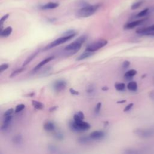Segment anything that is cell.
<instances>
[{
	"instance_id": "d4e9b609",
	"label": "cell",
	"mask_w": 154,
	"mask_h": 154,
	"mask_svg": "<svg viewBox=\"0 0 154 154\" xmlns=\"http://www.w3.org/2000/svg\"><path fill=\"white\" fill-rule=\"evenodd\" d=\"M24 70V69L23 68H20V69H16L10 75V77H13L17 75H18L19 73H21L22 71Z\"/></svg>"
},
{
	"instance_id": "603a6c76",
	"label": "cell",
	"mask_w": 154,
	"mask_h": 154,
	"mask_svg": "<svg viewBox=\"0 0 154 154\" xmlns=\"http://www.w3.org/2000/svg\"><path fill=\"white\" fill-rule=\"evenodd\" d=\"M25 105L24 104H19L16 106V108H15V110H14V112L17 113V112H20L21 111H22L24 108H25Z\"/></svg>"
},
{
	"instance_id": "ffe728a7",
	"label": "cell",
	"mask_w": 154,
	"mask_h": 154,
	"mask_svg": "<svg viewBox=\"0 0 154 154\" xmlns=\"http://www.w3.org/2000/svg\"><path fill=\"white\" fill-rule=\"evenodd\" d=\"M125 84L122 82H119L115 84V88L118 91H123L125 89Z\"/></svg>"
},
{
	"instance_id": "1f68e13d",
	"label": "cell",
	"mask_w": 154,
	"mask_h": 154,
	"mask_svg": "<svg viewBox=\"0 0 154 154\" xmlns=\"http://www.w3.org/2000/svg\"><path fill=\"white\" fill-rule=\"evenodd\" d=\"M78 114V116L81 117V119H84V114L82 112H78V113H77Z\"/></svg>"
},
{
	"instance_id": "83f0119b",
	"label": "cell",
	"mask_w": 154,
	"mask_h": 154,
	"mask_svg": "<svg viewBox=\"0 0 154 154\" xmlns=\"http://www.w3.org/2000/svg\"><path fill=\"white\" fill-rule=\"evenodd\" d=\"M13 112V108H10L9 109H8L7 111H6L4 113V117L6 116H11V114Z\"/></svg>"
},
{
	"instance_id": "8fae6325",
	"label": "cell",
	"mask_w": 154,
	"mask_h": 154,
	"mask_svg": "<svg viewBox=\"0 0 154 154\" xmlns=\"http://www.w3.org/2000/svg\"><path fill=\"white\" fill-rule=\"evenodd\" d=\"M54 58V57L51 56V57H48V58H46V59L42 60L39 64H38L34 67V69H33V71H37V70H38L39 69H40L42 67H43L45 64H46V63H49V61H51V60H52Z\"/></svg>"
},
{
	"instance_id": "836d02e7",
	"label": "cell",
	"mask_w": 154,
	"mask_h": 154,
	"mask_svg": "<svg viewBox=\"0 0 154 154\" xmlns=\"http://www.w3.org/2000/svg\"><path fill=\"white\" fill-rule=\"evenodd\" d=\"M126 100H121V101H119V102H117V103H124L125 102Z\"/></svg>"
},
{
	"instance_id": "e575fe53",
	"label": "cell",
	"mask_w": 154,
	"mask_h": 154,
	"mask_svg": "<svg viewBox=\"0 0 154 154\" xmlns=\"http://www.w3.org/2000/svg\"><path fill=\"white\" fill-rule=\"evenodd\" d=\"M102 90H108V88L106 87V88H102Z\"/></svg>"
},
{
	"instance_id": "d6986e66",
	"label": "cell",
	"mask_w": 154,
	"mask_h": 154,
	"mask_svg": "<svg viewBox=\"0 0 154 154\" xmlns=\"http://www.w3.org/2000/svg\"><path fill=\"white\" fill-rule=\"evenodd\" d=\"M32 104L33 106L35 108L37 109H42L43 108V105L41 102H40L38 101L32 100Z\"/></svg>"
},
{
	"instance_id": "3957f363",
	"label": "cell",
	"mask_w": 154,
	"mask_h": 154,
	"mask_svg": "<svg viewBox=\"0 0 154 154\" xmlns=\"http://www.w3.org/2000/svg\"><path fill=\"white\" fill-rule=\"evenodd\" d=\"M107 43H108V41L106 40H103V39L99 40L88 45V46L86 48L85 51L90 52H94L103 48Z\"/></svg>"
},
{
	"instance_id": "f546056e",
	"label": "cell",
	"mask_w": 154,
	"mask_h": 154,
	"mask_svg": "<svg viewBox=\"0 0 154 154\" xmlns=\"http://www.w3.org/2000/svg\"><path fill=\"white\" fill-rule=\"evenodd\" d=\"M130 65V62L129 61H125L123 63V67L124 69L128 68Z\"/></svg>"
},
{
	"instance_id": "e0dca14e",
	"label": "cell",
	"mask_w": 154,
	"mask_h": 154,
	"mask_svg": "<svg viewBox=\"0 0 154 154\" xmlns=\"http://www.w3.org/2000/svg\"><path fill=\"white\" fill-rule=\"evenodd\" d=\"M91 55H92L91 52H88V51H86V52H84L83 54H81L78 57H77V58H76V60L77 61L83 60H84V59H86V58H87L90 57V56H91Z\"/></svg>"
},
{
	"instance_id": "52a82bcc",
	"label": "cell",
	"mask_w": 154,
	"mask_h": 154,
	"mask_svg": "<svg viewBox=\"0 0 154 154\" xmlns=\"http://www.w3.org/2000/svg\"><path fill=\"white\" fill-rule=\"evenodd\" d=\"M66 82L64 80H57L53 84V88L56 91H60L66 88Z\"/></svg>"
},
{
	"instance_id": "44dd1931",
	"label": "cell",
	"mask_w": 154,
	"mask_h": 154,
	"mask_svg": "<svg viewBox=\"0 0 154 154\" xmlns=\"http://www.w3.org/2000/svg\"><path fill=\"white\" fill-rule=\"evenodd\" d=\"M148 11H149V8H145V9L141 10V11H140V12L137 14L136 17H144V16H145L147 14Z\"/></svg>"
},
{
	"instance_id": "277c9868",
	"label": "cell",
	"mask_w": 154,
	"mask_h": 154,
	"mask_svg": "<svg viewBox=\"0 0 154 154\" xmlns=\"http://www.w3.org/2000/svg\"><path fill=\"white\" fill-rule=\"evenodd\" d=\"M76 34L69 35H64L63 37H61L60 38H58L57 39L54 40L52 42H51L47 47L46 49H50L54 47H55L57 46H58L62 43H66V42L71 40L72 38L75 37Z\"/></svg>"
},
{
	"instance_id": "9c48e42d",
	"label": "cell",
	"mask_w": 154,
	"mask_h": 154,
	"mask_svg": "<svg viewBox=\"0 0 154 154\" xmlns=\"http://www.w3.org/2000/svg\"><path fill=\"white\" fill-rule=\"evenodd\" d=\"M154 32V25L145 27V28H139L136 31V33L139 34H144L146 35L149 33L153 32Z\"/></svg>"
},
{
	"instance_id": "484cf974",
	"label": "cell",
	"mask_w": 154,
	"mask_h": 154,
	"mask_svg": "<svg viewBox=\"0 0 154 154\" xmlns=\"http://www.w3.org/2000/svg\"><path fill=\"white\" fill-rule=\"evenodd\" d=\"M8 67V64H1V67H0V73H2L3 71L7 69Z\"/></svg>"
},
{
	"instance_id": "9a60e30c",
	"label": "cell",
	"mask_w": 154,
	"mask_h": 154,
	"mask_svg": "<svg viewBox=\"0 0 154 154\" xmlns=\"http://www.w3.org/2000/svg\"><path fill=\"white\" fill-rule=\"evenodd\" d=\"M127 88L130 91H135L138 88L137 83L135 81H130L127 85Z\"/></svg>"
},
{
	"instance_id": "5b68a950",
	"label": "cell",
	"mask_w": 154,
	"mask_h": 154,
	"mask_svg": "<svg viewBox=\"0 0 154 154\" xmlns=\"http://www.w3.org/2000/svg\"><path fill=\"white\" fill-rule=\"evenodd\" d=\"M135 134L143 138H150L154 135L153 129H137L134 131Z\"/></svg>"
},
{
	"instance_id": "4dcf8cb0",
	"label": "cell",
	"mask_w": 154,
	"mask_h": 154,
	"mask_svg": "<svg viewBox=\"0 0 154 154\" xmlns=\"http://www.w3.org/2000/svg\"><path fill=\"white\" fill-rule=\"evenodd\" d=\"M70 92L71 94H74V95H78L79 94L78 91L75 90L73 88H70Z\"/></svg>"
},
{
	"instance_id": "ba28073f",
	"label": "cell",
	"mask_w": 154,
	"mask_h": 154,
	"mask_svg": "<svg viewBox=\"0 0 154 154\" xmlns=\"http://www.w3.org/2000/svg\"><path fill=\"white\" fill-rule=\"evenodd\" d=\"M147 19L146 18H143L142 19H140V20H135V21H132L131 22H129L128 23H127L125 26V28L127 29H132L138 25H140V24H141L143 22H144L145 20H146Z\"/></svg>"
},
{
	"instance_id": "4fadbf2b",
	"label": "cell",
	"mask_w": 154,
	"mask_h": 154,
	"mask_svg": "<svg viewBox=\"0 0 154 154\" xmlns=\"http://www.w3.org/2000/svg\"><path fill=\"white\" fill-rule=\"evenodd\" d=\"M12 28L11 26H7V28H5V29H4L3 30L1 31L0 32V35L1 37H7L8 36H9L11 32H12Z\"/></svg>"
},
{
	"instance_id": "7c38bea8",
	"label": "cell",
	"mask_w": 154,
	"mask_h": 154,
	"mask_svg": "<svg viewBox=\"0 0 154 154\" xmlns=\"http://www.w3.org/2000/svg\"><path fill=\"white\" fill-rule=\"evenodd\" d=\"M59 4L54 2H49L48 3L45 4V5L42 6V8L43 10H48V9H54L58 7Z\"/></svg>"
},
{
	"instance_id": "7a4b0ae2",
	"label": "cell",
	"mask_w": 154,
	"mask_h": 154,
	"mask_svg": "<svg viewBox=\"0 0 154 154\" xmlns=\"http://www.w3.org/2000/svg\"><path fill=\"white\" fill-rule=\"evenodd\" d=\"M85 40H86V37L84 35L79 37L76 40H75L70 44L68 45L64 48L65 51H70V52H72L73 54H75L81 48L82 45L84 43Z\"/></svg>"
},
{
	"instance_id": "7402d4cb",
	"label": "cell",
	"mask_w": 154,
	"mask_h": 154,
	"mask_svg": "<svg viewBox=\"0 0 154 154\" xmlns=\"http://www.w3.org/2000/svg\"><path fill=\"white\" fill-rule=\"evenodd\" d=\"M143 4V1H140L138 2H136L135 3H134L132 5H131V9L132 10H135L137 9L138 8H139L141 4Z\"/></svg>"
},
{
	"instance_id": "8992f818",
	"label": "cell",
	"mask_w": 154,
	"mask_h": 154,
	"mask_svg": "<svg viewBox=\"0 0 154 154\" xmlns=\"http://www.w3.org/2000/svg\"><path fill=\"white\" fill-rule=\"evenodd\" d=\"M72 127L73 129L78 131H86L90 129V125L89 123L85 122L84 121L80 122H73L72 125Z\"/></svg>"
},
{
	"instance_id": "4316f807",
	"label": "cell",
	"mask_w": 154,
	"mask_h": 154,
	"mask_svg": "<svg viewBox=\"0 0 154 154\" xmlns=\"http://www.w3.org/2000/svg\"><path fill=\"white\" fill-rule=\"evenodd\" d=\"M101 106H102V103L100 102L97 103V104L96 105L95 109H94V111L96 113H98L100 111V109L101 108Z\"/></svg>"
},
{
	"instance_id": "cb8c5ba5",
	"label": "cell",
	"mask_w": 154,
	"mask_h": 154,
	"mask_svg": "<svg viewBox=\"0 0 154 154\" xmlns=\"http://www.w3.org/2000/svg\"><path fill=\"white\" fill-rule=\"evenodd\" d=\"M9 16V14H5L4 16H3L1 19H0V23H1V31L2 30V25H3V23L7 19V18Z\"/></svg>"
},
{
	"instance_id": "2e32d148",
	"label": "cell",
	"mask_w": 154,
	"mask_h": 154,
	"mask_svg": "<svg viewBox=\"0 0 154 154\" xmlns=\"http://www.w3.org/2000/svg\"><path fill=\"white\" fill-rule=\"evenodd\" d=\"M44 129L46 130V131H53L54 130L55 128V126L54 125V123L51 122H46L45 125H44V126H43Z\"/></svg>"
},
{
	"instance_id": "5bb4252c",
	"label": "cell",
	"mask_w": 154,
	"mask_h": 154,
	"mask_svg": "<svg viewBox=\"0 0 154 154\" xmlns=\"http://www.w3.org/2000/svg\"><path fill=\"white\" fill-rule=\"evenodd\" d=\"M137 74V71L135 69H131L127 71L124 75V77L126 80L131 79Z\"/></svg>"
},
{
	"instance_id": "ac0fdd59",
	"label": "cell",
	"mask_w": 154,
	"mask_h": 154,
	"mask_svg": "<svg viewBox=\"0 0 154 154\" xmlns=\"http://www.w3.org/2000/svg\"><path fill=\"white\" fill-rule=\"evenodd\" d=\"M38 52L37 51V52H34V54H31V55H29L25 60V61L23 62V66H26L28 64H29L36 56H37V55L38 54Z\"/></svg>"
},
{
	"instance_id": "30bf717a",
	"label": "cell",
	"mask_w": 154,
	"mask_h": 154,
	"mask_svg": "<svg viewBox=\"0 0 154 154\" xmlns=\"http://www.w3.org/2000/svg\"><path fill=\"white\" fill-rule=\"evenodd\" d=\"M105 135V134L102 131H94L90 134V138L93 140H98L102 138Z\"/></svg>"
},
{
	"instance_id": "f1b7e54d",
	"label": "cell",
	"mask_w": 154,
	"mask_h": 154,
	"mask_svg": "<svg viewBox=\"0 0 154 154\" xmlns=\"http://www.w3.org/2000/svg\"><path fill=\"white\" fill-rule=\"evenodd\" d=\"M133 105H134V103H129V104H128L127 106H126V107L124 108V111L125 112H127V111H129L132 108V106H133Z\"/></svg>"
},
{
	"instance_id": "d6a6232c",
	"label": "cell",
	"mask_w": 154,
	"mask_h": 154,
	"mask_svg": "<svg viewBox=\"0 0 154 154\" xmlns=\"http://www.w3.org/2000/svg\"><path fill=\"white\" fill-rule=\"evenodd\" d=\"M146 35H150V36H154V32H150V33H149V34H146Z\"/></svg>"
},
{
	"instance_id": "6da1fadb",
	"label": "cell",
	"mask_w": 154,
	"mask_h": 154,
	"mask_svg": "<svg viewBox=\"0 0 154 154\" xmlns=\"http://www.w3.org/2000/svg\"><path fill=\"white\" fill-rule=\"evenodd\" d=\"M99 7V4L85 6L79 9L76 11V15L79 17H87L93 15Z\"/></svg>"
}]
</instances>
